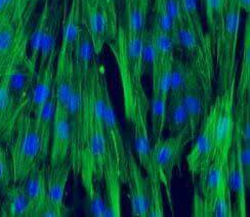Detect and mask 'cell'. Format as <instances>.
Segmentation results:
<instances>
[{
	"label": "cell",
	"mask_w": 250,
	"mask_h": 217,
	"mask_svg": "<svg viewBox=\"0 0 250 217\" xmlns=\"http://www.w3.org/2000/svg\"><path fill=\"white\" fill-rule=\"evenodd\" d=\"M97 58L98 56L96 54L92 40L86 29L82 25L80 35L75 45L74 53H73L74 68L79 72L82 77H84L98 64Z\"/></svg>",
	"instance_id": "26"
},
{
	"label": "cell",
	"mask_w": 250,
	"mask_h": 217,
	"mask_svg": "<svg viewBox=\"0 0 250 217\" xmlns=\"http://www.w3.org/2000/svg\"><path fill=\"white\" fill-rule=\"evenodd\" d=\"M16 0H0V19L12 17L14 15Z\"/></svg>",
	"instance_id": "33"
},
{
	"label": "cell",
	"mask_w": 250,
	"mask_h": 217,
	"mask_svg": "<svg viewBox=\"0 0 250 217\" xmlns=\"http://www.w3.org/2000/svg\"><path fill=\"white\" fill-rule=\"evenodd\" d=\"M183 104L189 118V128L195 138L199 131L202 122L209 111L211 100L208 99L201 86H196L184 92Z\"/></svg>",
	"instance_id": "17"
},
{
	"label": "cell",
	"mask_w": 250,
	"mask_h": 217,
	"mask_svg": "<svg viewBox=\"0 0 250 217\" xmlns=\"http://www.w3.org/2000/svg\"><path fill=\"white\" fill-rule=\"evenodd\" d=\"M81 22L88 32L97 56L113 39L112 29L104 0H80Z\"/></svg>",
	"instance_id": "9"
},
{
	"label": "cell",
	"mask_w": 250,
	"mask_h": 217,
	"mask_svg": "<svg viewBox=\"0 0 250 217\" xmlns=\"http://www.w3.org/2000/svg\"><path fill=\"white\" fill-rule=\"evenodd\" d=\"M236 105L242 104L246 99H250V17H246L244 40L242 50V61L239 78L236 81L235 90Z\"/></svg>",
	"instance_id": "25"
},
{
	"label": "cell",
	"mask_w": 250,
	"mask_h": 217,
	"mask_svg": "<svg viewBox=\"0 0 250 217\" xmlns=\"http://www.w3.org/2000/svg\"><path fill=\"white\" fill-rule=\"evenodd\" d=\"M71 130L65 107L56 106L47 166H57L70 159Z\"/></svg>",
	"instance_id": "13"
},
{
	"label": "cell",
	"mask_w": 250,
	"mask_h": 217,
	"mask_svg": "<svg viewBox=\"0 0 250 217\" xmlns=\"http://www.w3.org/2000/svg\"><path fill=\"white\" fill-rule=\"evenodd\" d=\"M173 39L175 50H180L187 57V63L199 79L206 98L212 101L216 70L212 51L206 48L199 38L185 25L175 28Z\"/></svg>",
	"instance_id": "3"
},
{
	"label": "cell",
	"mask_w": 250,
	"mask_h": 217,
	"mask_svg": "<svg viewBox=\"0 0 250 217\" xmlns=\"http://www.w3.org/2000/svg\"><path fill=\"white\" fill-rule=\"evenodd\" d=\"M36 71L30 63L26 46L18 54L14 63L3 76L9 94L19 108H23L26 105Z\"/></svg>",
	"instance_id": "10"
},
{
	"label": "cell",
	"mask_w": 250,
	"mask_h": 217,
	"mask_svg": "<svg viewBox=\"0 0 250 217\" xmlns=\"http://www.w3.org/2000/svg\"><path fill=\"white\" fill-rule=\"evenodd\" d=\"M13 182V169L9 155L3 144L0 143V196Z\"/></svg>",
	"instance_id": "31"
},
{
	"label": "cell",
	"mask_w": 250,
	"mask_h": 217,
	"mask_svg": "<svg viewBox=\"0 0 250 217\" xmlns=\"http://www.w3.org/2000/svg\"><path fill=\"white\" fill-rule=\"evenodd\" d=\"M242 10L236 0H230L222 34L214 50L215 69L218 71V91L222 92L237 81V45Z\"/></svg>",
	"instance_id": "2"
},
{
	"label": "cell",
	"mask_w": 250,
	"mask_h": 217,
	"mask_svg": "<svg viewBox=\"0 0 250 217\" xmlns=\"http://www.w3.org/2000/svg\"><path fill=\"white\" fill-rule=\"evenodd\" d=\"M193 216L196 217H233L232 192L230 185L218 192L210 199H202L197 192L194 193Z\"/></svg>",
	"instance_id": "15"
},
{
	"label": "cell",
	"mask_w": 250,
	"mask_h": 217,
	"mask_svg": "<svg viewBox=\"0 0 250 217\" xmlns=\"http://www.w3.org/2000/svg\"><path fill=\"white\" fill-rule=\"evenodd\" d=\"M3 19H4V18H3ZM3 19H0V24H1V22H2V20H3Z\"/></svg>",
	"instance_id": "35"
},
{
	"label": "cell",
	"mask_w": 250,
	"mask_h": 217,
	"mask_svg": "<svg viewBox=\"0 0 250 217\" xmlns=\"http://www.w3.org/2000/svg\"><path fill=\"white\" fill-rule=\"evenodd\" d=\"M74 75L73 56L59 48L54 77V94L58 105L66 108L74 84Z\"/></svg>",
	"instance_id": "14"
},
{
	"label": "cell",
	"mask_w": 250,
	"mask_h": 217,
	"mask_svg": "<svg viewBox=\"0 0 250 217\" xmlns=\"http://www.w3.org/2000/svg\"><path fill=\"white\" fill-rule=\"evenodd\" d=\"M176 1H178L181 10L183 25L189 28L199 38V40L206 48L212 51L209 36L204 31L202 25L199 9H198L197 5V0H176Z\"/></svg>",
	"instance_id": "28"
},
{
	"label": "cell",
	"mask_w": 250,
	"mask_h": 217,
	"mask_svg": "<svg viewBox=\"0 0 250 217\" xmlns=\"http://www.w3.org/2000/svg\"><path fill=\"white\" fill-rule=\"evenodd\" d=\"M199 184L196 192L202 199H210L228 185V164L214 159L198 175Z\"/></svg>",
	"instance_id": "18"
},
{
	"label": "cell",
	"mask_w": 250,
	"mask_h": 217,
	"mask_svg": "<svg viewBox=\"0 0 250 217\" xmlns=\"http://www.w3.org/2000/svg\"><path fill=\"white\" fill-rule=\"evenodd\" d=\"M82 28L80 0H72L70 9L64 19L60 48L73 56Z\"/></svg>",
	"instance_id": "24"
},
{
	"label": "cell",
	"mask_w": 250,
	"mask_h": 217,
	"mask_svg": "<svg viewBox=\"0 0 250 217\" xmlns=\"http://www.w3.org/2000/svg\"><path fill=\"white\" fill-rule=\"evenodd\" d=\"M13 169V179L22 182L38 164H47L42 151L36 118L26 106L21 109L6 141Z\"/></svg>",
	"instance_id": "1"
},
{
	"label": "cell",
	"mask_w": 250,
	"mask_h": 217,
	"mask_svg": "<svg viewBox=\"0 0 250 217\" xmlns=\"http://www.w3.org/2000/svg\"><path fill=\"white\" fill-rule=\"evenodd\" d=\"M195 138L188 127L166 139L155 140L152 146V163L158 174L161 183L167 193L169 204L172 205L170 195V181L175 167L180 165L186 146Z\"/></svg>",
	"instance_id": "4"
},
{
	"label": "cell",
	"mask_w": 250,
	"mask_h": 217,
	"mask_svg": "<svg viewBox=\"0 0 250 217\" xmlns=\"http://www.w3.org/2000/svg\"><path fill=\"white\" fill-rule=\"evenodd\" d=\"M202 2L204 5L206 24L208 29L207 34L210 39L214 57V50L217 41L222 34L224 20L230 0H202Z\"/></svg>",
	"instance_id": "22"
},
{
	"label": "cell",
	"mask_w": 250,
	"mask_h": 217,
	"mask_svg": "<svg viewBox=\"0 0 250 217\" xmlns=\"http://www.w3.org/2000/svg\"><path fill=\"white\" fill-rule=\"evenodd\" d=\"M128 154V175L127 181L128 197L133 217H147L150 204V182L141 169V165L135 158L132 150L127 148Z\"/></svg>",
	"instance_id": "11"
},
{
	"label": "cell",
	"mask_w": 250,
	"mask_h": 217,
	"mask_svg": "<svg viewBox=\"0 0 250 217\" xmlns=\"http://www.w3.org/2000/svg\"><path fill=\"white\" fill-rule=\"evenodd\" d=\"M71 171L70 159L57 166L46 168V199L61 207H66L65 193Z\"/></svg>",
	"instance_id": "20"
},
{
	"label": "cell",
	"mask_w": 250,
	"mask_h": 217,
	"mask_svg": "<svg viewBox=\"0 0 250 217\" xmlns=\"http://www.w3.org/2000/svg\"><path fill=\"white\" fill-rule=\"evenodd\" d=\"M104 133H105L106 154L115 163L122 183H126L128 175V154L125 147L115 109L108 89V83L104 86L102 107Z\"/></svg>",
	"instance_id": "5"
},
{
	"label": "cell",
	"mask_w": 250,
	"mask_h": 217,
	"mask_svg": "<svg viewBox=\"0 0 250 217\" xmlns=\"http://www.w3.org/2000/svg\"><path fill=\"white\" fill-rule=\"evenodd\" d=\"M216 113L217 107L213 101L197 133L194 146L187 156L188 168L193 178H198V175L214 160Z\"/></svg>",
	"instance_id": "8"
},
{
	"label": "cell",
	"mask_w": 250,
	"mask_h": 217,
	"mask_svg": "<svg viewBox=\"0 0 250 217\" xmlns=\"http://www.w3.org/2000/svg\"><path fill=\"white\" fill-rule=\"evenodd\" d=\"M165 125L167 126L172 136L189 127V118L184 107L182 97L168 98Z\"/></svg>",
	"instance_id": "29"
},
{
	"label": "cell",
	"mask_w": 250,
	"mask_h": 217,
	"mask_svg": "<svg viewBox=\"0 0 250 217\" xmlns=\"http://www.w3.org/2000/svg\"><path fill=\"white\" fill-rule=\"evenodd\" d=\"M235 90L236 84L220 92L214 101L217 107L215 123V157L228 164L235 132Z\"/></svg>",
	"instance_id": "7"
},
{
	"label": "cell",
	"mask_w": 250,
	"mask_h": 217,
	"mask_svg": "<svg viewBox=\"0 0 250 217\" xmlns=\"http://www.w3.org/2000/svg\"><path fill=\"white\" fill-rule=\"evenodd\" d=\"M106 203L99 188V182L96 183L95 189L86 196V213L93 217H105Z\"/></svg>",
	"instance_id": "30"
},
{
	"label": "cell",
	"mask_w": 250,
	"mask_h": 217,
	"mask_svg": "<svg viewBox=\"0 0 250 217\" xmlns=\"http://www.w3.org/2000/svg\"><path fill=\"white\" fill-rule=\"evenodd\" d=\"M32 204L21 183L13 182L0 196V216L31 217Z\"/></svg>",
	"instance_id": "19"
},
{
	"label": "cell",
	"mask_w": 250,
	"mask_h": 217,
	"mask_svg": "<svg viewBox=\"0 0 250 217\" xmlns=\"http://www.w3.org/2000/svg\"><path fill=\"white\" fill-rule=\"evenodd\" d=\"M67 207H61V206L45 199L42 203L36 206L33 210L32 217H62L67 215Z\"/></svg>",
	"instance_id": "32"
},
{
	"label": "cell",
	"mask_w": 250,
	"mask_h": 217,
	"mask_svg": "<svg viewBox=\"0 0 250 217\" xmlns=\"http://www.w3.org/2000/svg\"><path fill=\"white\" fill-rule=\"evenodd\" d=\"M236 1L242 12H245L247 15L250 13V0H236Z\"/></svg>",
	"instance_id": "34"
},
{
	"label": "cell",
	"mask_w": 250,
	"mask_h": 217,
	"mask_svg": "<svg viewBox=\"0 0 250 217\" xmlns=\"http://www.w3.org/2000/svg\"><path fill=\"white\" fill-rule=\"evenodd\" d=\"M21 109L10 96L2 77L0 79V143H6Z\"/></svg>",
	"instance_id": "23"
},
{
	"label": "cell",
	"mask_w": 250,
	"mask_h": 217,
	"mask_svg": "<svg viewBox=\"0 0 250 217\" xmlns=\"http://www.w3.org/2000/svg\"><path fill=\"white\" fill-rule=\"evenodd\" d=\"M196 86H201V84L195 72L187 61L174 57L170 73L169 98L182 97L185 91Z\"/></svg>",
	"instance_id": "21"
},
{
	"label": "cell",
	"mask_w": 250,
	"mask_h": 217,
	"mask_svg": "<svg viewBox=\"0 0 250 217\" xmlns=\"http://www.w3.org/2000/svg\"><path fill=\"white\" fill-rule=\"evenodd\" d=\"M46 164H38L21 182L32 204V213L36 206L46 199Z\"/></svg>",
	"instance_id": "27"
},
{
	"label": "cell",
	"mask_w": 250,
	"mask_h": 217,
	"mask_svg": "<svg viewBox=\"0 0 250 217\" xmlns=\"http://www.w3.org/2000/svg\"><path fill=\"white\" fill-rule=\"evenodd\" d=\"M57 55L51 57L43 67L37 69L33 84L31 86L25 106L35 118L39 115L41 110L43 109L47 100L54 94Z\"/></svg>",
	"instance_id": "12"
},
{
	"label": "cell",
	"mask_w": 250,
	"mask_h": 217,
	"mask_svg": "<svg viewBox=\"0 0 250 217\" xmlns=\"http://www.w3.org/2000/svg\"><path fill=\"white\" fill-rule=\"evenodd\" d=\"M103 180L106 188L105 217H120L122 215L121 180L115 163L106 154L103 168Z\"/></svg>",
	"instance_id": "16"
},
{
	"label": "cell",
	"mask_w": 250,
	"mask_h": 217,
	"mask_svg": "<svg viewBox=\"0 0 250 217\" xmlns=\"http://www.w3.org/2000/svg\"><path fill=\"white\" fill-rule=\"evenodd\" d=\"M74 71V84H73L66 110L71 130L70 161L72 164V171L77 177L80 171L83 130H84L85 105L84 95H83V77L75 68Z\"/></svg>",
	"instance_id": "6"
}]
</instances>
